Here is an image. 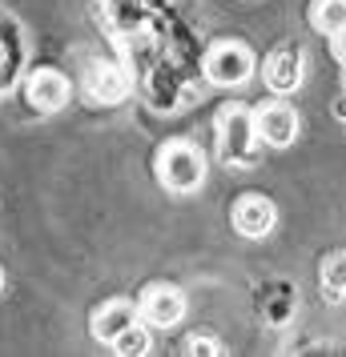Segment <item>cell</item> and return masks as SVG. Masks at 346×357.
<instances>
[{
	"label": "cell",
	"instance_id": "9a60e30c",
	"mask_svg": "<svg viewBox=\"0 0 346 357\" xmlns=\"http://www.w3.org/2000/svg\"><path fill=\"white\" fill-rule=\"evenodd\" d=\"M185 354L214 357V354H222V349H217V341H210V337H189V341H185Z\"/></svg>",
	"mask_w": 346,
	"mask_h": 357
},
{
	"label": "cell",
	"instance_id": "8fae6325",
	"mask_svg": "<svg viewBox=\"0 0 346 357\" xmlns=\"http://www.w3.org/2000/svg\"><path fill=\"white\" fill-rule=\"evenodd\" d=\"M133 321H137V305H133V301H105V305L93 313L89 333H93L101 345H109V341H113L121 329H129Z\"/></svg>",
	"mask_w": 346,
	"mask_h": 357
},
{
	"label": "cell",
	"instance_id": "52a82bcc",
	"mask_svg": "<svg viewBox=\"0 0 346 357\" xmlns=\"http://www.w3.org/2000/svg\"><path fill=\"white\" fill-rule=\"evenodd\" d=\"M69 93H73V84L57 68H36L33 77L24 81V97H29V105L36 113H61L69 105Z\"/></svg>",
	"mask_w": 346,
	"mask_h": 357
},
{
	"label": "cell",
	"instance_id": "277c9868",
	"mask_svg": "<svg viewBox=\"0 0 346 357\" xmlns=\"http://www.w3.org/2000/svg\"><path fill=\"white\" fill-rule=\"evenodd\" d=\"M129 73L113 61H93V65L85 68V93L93 105H121V100L129 97Z\"/></svg>",
	"mask_w": 346,
	"mask_h": 357
},
{
	"label": "cell",
	"instance_id": "ba28073f",
	"mask_svg": "<svg viewBox=\"0 0 346 357\" xmlns=\"http://www.w3.org/2000/svg\"><path fill=\"white\" fill-rule=\"evenodd\" d=\"M97 17L109 29V36L125 40L133 33H145L149 20V4L145 0H97Z\"/></svg>",
	"mask_w": 346,
	"mask_h": 357
},
{
	"label": "cell",
	"instance_id": "6da1fadb",
	"mask_svg": "<svg viewBox=\"0 0 346 357\" xmlns=\"http://www.w3.org/2000/svg\"><path fill=\"white\" fill-rule=\"evenodd\" d=\"M217 129V153L222 161L233 169H254L258 165V129H254V113L246 105H222L214 116Z\"/></svg>",
	"mask_w": 346,
	"mask_h": 357
},
{
	"label": "cell",
	"instance_id": "30bf717a",
	"mask_svg": "<svg viewBox=\"0 0 346 357\" xmlns=\"http://www.w3.org/2000/svg\"><path fill=\"white\" fill-rule=\"evenodd\" d=\"M266 84L270 93H294L302 84V52L298 49H278L270 61H266Z\"/></svg>",
	"mask_w": 346,
	"mask_h": 357
},
{
	"label": "cell",
	"instance_id": "8992f818",
	"mask_svg": "<svg viewBox=\"0 0 346 357\" xmlns=\"http://www.w3.org/2000/svg\"><path fill=\"white\" fill-rule=\"evenodd\" d=\"M254 129H258V141L274 149L294 145L298 137V113L286 105V100H270L262 109H254Z\"/></svg>",
	"mask_w": 346,
	"mask_h": 357
},
{
	"label": "cell",
	"instance_id": "9c48e42d",
	"mask_svg": "<svg viewBox=\"0 0 346 357\" xmlns=\"http://www.w3.org/2000/svg\"><path fill=\"white\" fill-rule=\"evenodd\" d=\"M278 221V213H274V201H266V197L250 193V197H238V205H233V229L250 237V241H262L266 233L274 229Z\"/></svg>",
	"mask_w": 346,
	"mask_h": 357
},
{
	"label": "cell",
	"instance_id": "7c38bea8",
	"mask_svg": "<svg viewBox=\"0 0 346 357\" xmlns=\"http://www.w3.org/2000/svg\"><path fill=\"white\" fill-rule=\"evenodd\" d=\"M310 24H314V33H322V36H334L338 29H346V0H314Z\"/></svg>",
	"mask_w": 346,
	"mask_h": 357
},
{
	"label": "cell",
	"instance_id": "7a4b0ae2",
	"mask_svg": "<svg viewBox=\"0 0 346 357\" xmlns=\"http://www.w3.org/2000/svg\"><path fill=\"white\" fill-rule=\"evenodd\" d=\"M153 173L169 193H198V185L206 181V157L189 141H169V145L157 149Z\"/></svg>",
	"mask_w": 346,
	"mask_h": 357
},
{
	"label": "cell",
	"instance_id": "2e32d148",
	"mask_svg": "<svg viewBox=\"0 0 346 357\" xmlns=\"http://www.w3.org/2000/svg\"><path fill=\"white\" fill-rule=\"evenodd\" d=\"M330 52H334L338 65H346V29H338V33L330 36Z\"/></svg>",
	"mask_w": 346,
	"mask_h": 357
},
{
	"label": "cell",
	"instance_id": "5bb4252c",
	"mask_svg": "<svg viewBox=\"0 0 346 357\" xmlns=\"http://www.w3.org/2000/svg\"><path fill=\"white\" fill-rule=\"evenodd\" d=\"M113 354H121V357H141V354H149V333H145V325H137L133 321L129 329H121L113 341Z\"/></svg>",
	"mask_w": 346,
	"mask_h": 357
},
{
	"label": "cell",
	"instance_id": "5b68a950",
	"mask_svg": "<svg viewBox=\"0 0 346 357\" xmlns=\"http://www.w3.org/2000/svg\"><path fill=\"white\" fill-rule=\"evenodd\" d=\"M137 317H145V325H153V329L178 325L185 317L182 289H173V285H149V289L141 293V301H137Z\"/></svg>",
	"mask_w": 346,
	"mask_h": 357
},
{
	"label": "cell",
	"instance_id": "4fadbf2b",
	"mask_svg": "<svg viewBox=\"0 0 346 357\" xmlns=\"http://www.w3.org/2000/svg\"><path fill=\"white\" fill-rule=\"evenodd\" d=\"M322 297L326 301H343L346 297V249L322 261Z\"/></svg>",
	"mask_w": 346,
	"mask_h": 357
},
{
	"label": "cell",
	"instance_id": "d6986e66",
	"mask_svg": "<svg viewBox=\"0 0 346 357\" xmlns=\"http://www.w3.org/2000/svg\"><path fill=\"white\" fill-rule=\"evenodd\" d=\"M0 289H4V273H0Z\"/></svg>",
	"mask_w": 346,
	"mask_h": 357
},
{
	"label": "cell",
	"instance_id": "3957f363",
	"mask_svg": "<svg viewBox=\"0 0 346 357\" xmlns=\"http://www.w3.org/2000/svg\"><path fill=\"white\" fill-rule=\"evenodd\" d=\"M201 73L217 89H238V84H246L254 77V52L242 40H217L214 49L206 52Z\"/></svg>",
	"mask_w": 346,
	"mask_h": 357
},
{
	"label": "cell",
	"instance_id": "ac0fdd59",
	"mask_svg": "<svg viewBox=\"0 0 346 357\" xmlns=\"http://www.w3.org/2000/svg\"><path fill=\"white\" fill-rule=\"evenodd\" d=\"M343 89H346V65H343Z\"/></svg>",
	"mask_w": 346,
	"mask_h": 357
},
{
	"label": "cell",
	"instance_id": "e0dca14e",
	"mask_svg": "<svg viewBox=\"0 0 346 357\" xmlns=\"http://www.w3.org/2000/svg\"><path fill=\"white\" fill-rule=\"evenodd\" d=\"M334 116H338V121L346 125V97H338V100H334Z\"/></svg>",
	"mask_w": 346,
	"mask_h": 357
}]
</instances>
